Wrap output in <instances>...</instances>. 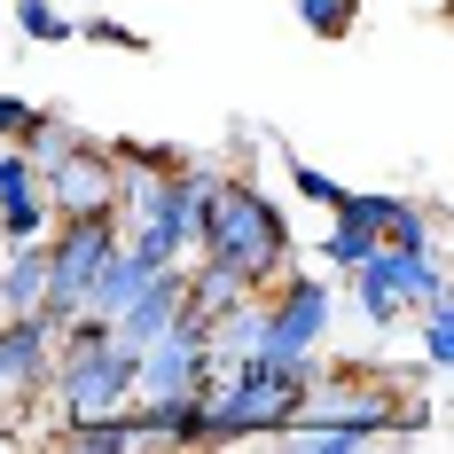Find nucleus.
I'll return each instance as SVG.
<instances>
[{"instance_id": "1", "label": "nucleus", "mask_w": 454, "mask_h": 454, "mask_svg": "<svg viewBox=\"0 0 454 454\" xmlns=\"http://www.w3.org/2000/svg\"><path fill=\"white\" fill-rule=\"evenodd\" d=\"M188 259L204 267H227L243 290H267L274 274L290 267V220L259 181L243 173H212L204 196H196V220H188Z\"/></svg>"}, {"instance_id": "2", "label": "nucleus", "mask_w": 454, "mask_h": 454, "mask_svg": "<svg viewBox=\"0 0 454 454\" xmlns=\"http://www.w3.org/2000/svg\"><path fill=\"white\" fill-rule=\"evenodd\" d=\"M314 368H267V361H251V353H243V361H220V384L204 392V400H212V447H235V439H282V423L298 415Z\"/></svg>"}, {"instance_id": "3", "label": "nucleus", "mask_w": 454, "mask_h": 454, "mask_svg": "<svg viewBox=\"0 0 454 454\" xmlns=\"http://www.w3.org/2000/svg\"><path fill=\"white\" fill-rule=\"evenodd\" d=\"M329 321H337V290L314 282V274H274L267 282V329L251 345V361L267 368H314L321 345H329Z\"/></svg>"}, {"instance_id": "4", "label": "nucleus", "mask_w": 454, "mask_h": 454, "mask_svg": "<svg viewBox=\"0 0 454 454\" xmlns=\"http://www.w3.org/2000/svg\"><path fill=\"white\" fill-rule=\"evenodd\" d=\"M353 274V306L368 314V329H400L415 306H431V298H447V267L431 259V251H400V243H376Z\"/></svg>"}, {"instance_id": "5", "label": "nucleus", "mask_w": 454, "mask_h": 454, "mask_svg": "<svg viewBox=\"0 0 454 454\" xmlns=\"http://www.w3.org/2000/svg\"><path fill=\"white\" fill-rule=\"evenodd\" d=\"M110 243H118V220H110V212L55 220V227L40 235V251H47L40 314H47V321H71L79 306H87V290H94V274H102V259H110Z\"/></svg>"}, {"instance_id": "6", "label": "nucleus", "mask_w": 454, "mask_h": 454, "mask_svg": "<svg viewBox=\"0 0 454 454\" xmlns=\"http://www.w3.org/2000/svg\"><path fill=\"white\" fill-rule=\"evenodd\" d=\"M40 196L55 220H87V212H110L118 220V165H110V141H71V149H55L40 157Z\"/></svg>"}, {"instance_id": "7", "label": "nucleus", "mask_w": 454, "mask_h": 454, "mask_svg": "<svg viewBox=\"0 0 454 454\" xmlns=\"http://www.w3.org/2000/svg\"><path fill=\"white\" fill-rule=\"evenodd\" d=\"M47 368H55V321L47 314H0V400L47 392Z\"/></svg>"}, {"instance_id": "8", "label": "nucleus", "mask_w": 454, "mask_h": 454, "mask_svg": "<svg viewBox=\"0 0 454 454\" xmlns=\"http://www.w3.org/2000/svg\"><path fill=\"white\" fill-rule=\"evenodd\" d=\"M376 243H384V227L368 220V212H353V204H345V188H337V204H329V235H321V259L345 274V267H361Z\"/></svg>"}, {"instance_id": "9", "label": "nucleus", "mask_w": 454, "mask_h": 454, "mask_svg": "<svg viewBox=\"0 0 454 454\" xmlns=\"http://www.w3.org/2000/svg\"><path fill=\"white\" fill-rule=\"evenodd\" d=\"M149 274H157V267H149L141 251H126V235H118V243H110V259H102V274H94V290H87V306L110 321V314L141 290V282H149Z\"/></svg>"}, {"instance_id": "10", "label": "nucleus", "mask_w": 454, "mask_h": 454, "mask_svg": "<svg viewBox=\"0 0 454 454\" xmlns=\"http://www.w3.org/2000/svg\"><path fill=\"white\" fill-rule=\"evenodd\" d=\"M47 290V251L40 243H8V267H0V314H40Z\"/></svg>"}, {"instance_id": "11", "label": "nucleus", "mask_w": 454, "mask_h": 454, "mask_svg": "<svg viewBox=\"0 0 454 454\" xmlns=\"http://www.w3.org/2000/svg\"><path fill=\"white\" fill-rule=\"evenodd\" d=\"M47 227H55V212H47L40 181L32 188H0V243H40Z\"/></svg>"}, {"instance_id": "12", "label": "nucleus", "mask_w": 454, "mask_h": 454, "mask_svg": "<svg viewBox=\"0 0 454 454\" xmlns=\"http://www.w3.org/2000/svg\"><path fill=\"white\" fill-rule=\"evenodd\" d=\"M16 32L32 47H63V40H79V24L63 16V0H16Z\"/></svg>"}, {"instance_id": "13", "label": "nucleus", "mask_w": 454, "mask_h": 454, "mask_svg": "<svg viewBox=\"0 0 454 454\" xmlns=\"http://www.w3.org/2000/svg\"><path fill=\"white\" fill-rule=\"evenodd\" d=\"M415 314H423V361L454 368V298H431V306H415Z\"/></svg>"}, {"instance_id": "14", "label": "nucleus", "mask_w": 454, "mask_h": 454, "mask_svg": "<svg viewBox=\"0 0 454 454\" xmlns=\"http://www.w3.org/2000/svg\"><path fill=\"white\" fill-rule=\"evenodd\" d=\"M290 8L306 16V32H321V40H345L353 16H361V0H290Z\"/></svg>"}, {"instance_id": "15", "label": "nucleus", "mask_w": 454, "mask_h": 454, "mask_svg": "<svg viewBox=\"0 0 454 454\" xmlns=\"http://www.w3.org/2000/svg\"><path fill=\"white\" fill-rule=\"evenodd\" d=\"M79 40H87V47H126V55H149V40H141L134 24H118V16H87V24H79Z\"/></svg>"}, {"instance_id": "16", "label": "nucleus", "mask_w": 454, "mask_h": 454, "mask_svg": "<svg viewBox=\"0 0 454 454\" xmlns=\"http://www.w3.org/2000/svg\"><path fill=\"white\" fill-rule=\"evenodd\" d=\"M290 188H298L306 204H321V212H329V204H337V188H345V181H329L321 165H306V157H290Z\"/></svg>"}, {"instance_id": "17", "label": "nucleus", "mask_w": 454, "mask_h": 454, "mask_svg": "<svg viewBox=\"0 0 454 454\" xmlns=\"http://www.w3.org/2000/svg\"><path fill=\"white\" fill-rule=\"evenodd\" d=\"M32 118H40V102H24V94H0V141H24V134H32Z\"/></svg>"}]
</instances>
